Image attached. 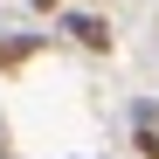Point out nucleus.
Masks as SVG:
<instances>
[{"label":"nucleus","mask_w":159,"mask_h":159,"mask_svg":"<svg viewBox=\"0 0 159 159\" xmlns=\"http://www.w3.org/2000/svg\"><path fill=\"white\" fill-rule=\"evenodd\" d=\"M42 42H48V35H0V69L35 62V56H42Z\"/></svg>","instance_id":"2"},{"label":"nucleus","mask_w":159,"mask_h":159,"mask_svg":"<svg viewBox=\"0 0 159 159\" xmlns=\"http://www.w3.org/2000/svg\"><path fill=\"white\" fill-rule=\"evenodd\" d=\"M131 152H139V159H159V125H131Z\"/></svg>","instance_id":"3"},{"label":"nucleus","mask_w":159,"mask_h":159,"mask_svg":"<svg viewBox=\"0 0 159 159\" xmlns=\"http://www.w3.org/2000/svg\"><path fill=\"white\" fill-rule=\"evenodd\" d=\"M56 28L83 48V56H111V21H104V14H83V7H76V14H62V21H56Z\"/></svg>","instance_id":"1"},{"label":"nucleus","mask_w":159,"mask_h":159,"mask_svg":"<svg viewBox=\"0 0 159 159\" xmlns=\"http://www.w3.org/2000/svg\"><path fill=\"white\" fill-rule=\"evenodd\" d=\"M0 159H14V152H7V145H0Z\"/></svg>","instance_id":"4"}]
</instances>
